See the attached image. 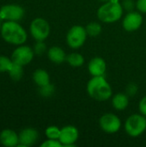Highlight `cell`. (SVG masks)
Here are the masks:
<instances>
[{
    "instance_id": "obj_31",
    "label": "cell",
    "mask_w": 146,
    "mask_h": 147,
    "mask_svg": "<svg viewBox=\"0 0 146 147\" xmlns=\"http://www.w3.org/2000/svg\"><path fill=\"white\" fill-rule=\"evenodd\" d=\"M1 27H2V23H1V19H0V29H1Z\"/></svg>"
},
{
    "instance_id": "obj_13",
    "label": "cell",
    "mask_w": 146,
    "mask_h": 147,
    "mask_svg": "<svg viewBox=\"0 0 146 147\" xmlns=\"http://www.w3.org/2000/svg\"><path fill=\"white\" fill-rule=\"evenodd\" d=\"M88 71L92 77L104 76L107 71L106 61L101 57H94L88 64Z\"/></svg>"
},
{
    "instance_id": "obj_20",
    "label": "cell",
    "mask_w": 146,
    "mask_h": 147,
    "mask_svg": "<svg viewBox=\"0 0 146 147\" xmlns=\"http://www.w3.org/2000/svg\"><path fill=\"white\" fill-rule=\"evenodd\" d=\"M85 29L89 36L96 37L102 33V25L98 23L97 22H91L87 24V26L85 27Z\"/></svg>"
},
{
    "instance_id": "obj_26",
    "label": "cell",
    "mask_w": 146,
    "mask_h": 147,
    "mask_svg": "<svg viewBox=\"0 0 146 147\" xmlns=\"http://www.w3.org/2000/svg\"><path fill=\"white\" fill-rule=\"evenodd\" d=\"M121 5L124 10L130 12V11H133L134 8H136V2H134L133 0H124Z\"/></svg>"
},
{
    "instance_id": "obj_6",
    "label": "cell",
    "mask_w": 146,
    "mask_h": 147,
    "mask_svg": "<svg viewBox=\"0 0 146 147\" xmlns=\"http://www.w3.org/2000/svg\"><path fill=\"white\" fill-rule=\"evenodd\" d=\"M29 28L31 35L36 41H44L50 34V25L48 22L40 17L34 19Z\"/></svg>"
},
{
    "instance_id": "obj_3",
    "label": "cell",
    "mask_w": 146,
    "mask_h": 147,
    "mask_svg": "<svg viewBox=\"0 0 146 147\" xmlns=\"http://www.w3.org/2000/svg\"><path fill=\"white\" fill-rule=\"evenodd\" d=\"M124 9L120 2L108 1L97 9L98 19L104 23H113L119 21L123 16Z\"/></svg>"
},
{
    "instance_id": "obj_2",
    "label": "cell",
    "mask_w": 146,
    "mask_h": 147,
    "mask_svg": "<svg viewBox=\"0 0 146 147\" xmlns=\"http://www.w3.org/2000/svg\"><path fill=\"white\" fill-rule=\"evenodd\" d=\"M1 35L3 39L13 45H22L26 42L28 35L25 29L17 22L14 21H6L2 23Z\"/></svg>"
},
{
    "instance_id": "obj_4",
    "label": "cell",
    "mask_w": 146,
    "mask_h": 147,
    "mask_svg": "<svg viewBox=\"0 0 146 147\" xmlns=\"http://www.w3.org/2000/svg\"><path fill=\"white\" fill-rule=\"evenodd\" d=\"M125 130L129 136L133 138L142 135L146 130L145 116L142 114L130 115L125 122Z\"/></svg>"
},
{
    "instance_id": "obj_12",
    "label": "cell",
    "mask_w": 146,
    "mask_h": 147,
    "mask_svg": "<svg viewBox=\"0 0 146 147\" xmlns=\"http://www.w3.org/2000/svg\"><path fill=\"white\" fill-rule=\"evenodd\" d=\"M39 139L38 132L32 127H27L19 134L18 147H28L34 145Z\"/></svg>"
},
{
    "instance_id": "obj_29",
    "label": "cell",
    "mask_w": 146,
    "mask_h": 147,
    "mask_svg": "<svg viewBox=\"0 0 146 147\" xmlns=\"http://www.w3.org/2000/svg\"><path fill=\"white\" fill-rule=\"evenodd\" d=\"M137 90H138V87L135 84H130L126 88V92L127 95L129 96H134L137 93Z\"/></svg>"
},
{
    "instance_id": "obj_28",
    "label": "cell",
    "mask_w": 146,
    "mask_h": 147,
    "mask_svg": "<svg viewBox=\"0 0 146 147\" xmlns=\"http://www.w3.org/2000/svg\"><path fill=\"white\" fill-rule=\"evenodd\" d=\"M139 109L140 114H142L146 117V96L140 100L139 104Z\"/></svg>"
},
{
    "instance_id": "obj_11",
    "label": "cell",
    "mask_w": 146,
    "mask_h": 147,
    "mask_svg": "<svg viewBox=\"0 0 146 147\" xmlns=\"http://www.w3.org/2000/svg\"><path fill=\"white\" fill-rule=\"evenodd\" d=\"M143 23V16L139 11L128 12L122 21V27L127 32H134L138 30Z\"/></svg>"
},
{
    "instance_id": "obj_30",
    "label": "cell",
    "mask_w": 146,
    "mask_h": 147,
    "mask_svg": "<svg viewBox=\"0 0 146 147\" xmlns=\"http://www.w3.org/2000/svg\"><path fill=\"white\" fill-rule=\"evenodd\" d=\"M100 1H102V2H108V1H110V0H100Z\"/></svg>"
},
{
    "instance_id": "obj_9",
    "label": "cell",
    "mask_w": 146,
    "mask_h": 147,
    "mask_svg": "<svg viewBox=\"0 0 146 147\" xmlns=\"http://www.w3.org/2000/svg\"><path fill=\"white\" fill-rule=\"evenodd\" d=\"M24 9L18 4H6L0 8V19L17 22L24 16Z\"/></svg>"
},
{
    "instance_id": "obj_17",
    "label": "cell",
    "mask_w": 146,
    "mask_h": 147,
    "mask_svg": "<svg viewBox=\"0 0 146 147\" xmlns=\"http://www.w3.org/2000/svg\"><path fill=\"white\" fill-rule=\"evenodd\" d=\"M33 80L39 87H42L50 84V76L46 70L37 69L33 73Z\"/></svg>"
},
{
    "instance_id": "obj_18",
    "label": "cell",
    "mask_w": 146,
    "mask_h": 147,
    "mask_svg": "<svg viewBox=\"0 0 146 147\" xmlns=\"http://www.w3.org/2000/svg\"><path fill=\"white\" fill-rule=\"evenodd\" d=\"M66 62L72 67H80L84 63V58L81 53H71L66 56Z\"/></svg>"
},
{
    "instance_id": "obj_23",
    "label": "cell",
    "mask_w": 146,
    "mask_h": 147,
    "mask_svg": "<svg viewBox=\"0 0 146 147\" xmlns=\"http://www.w3.org/2000/svg\"><path fill=\"white\" fill-rule=\"evenodd\" d=\"M54 90H55L54 86L52 84H48L45 86L40 87V94L42 96L48 97V96H51L54 93Z\"/></svg>"
},
{
    "instance_id": "obj_1",
    "label": "cell",
    "mask_w": 146,
    "mask_h": 147,
    "mask_svg": "<svg viewBox=\"0 0 146 147\" xmlns=\"http://www.w3.org/2000/svg\"><path fill=\"white\" fill-rule=\"evenodd\" d=\"M87 93L97 102H105L111 98L113 90L103 76L92 77L87 84Z\"/></svg>"
},
{
    "instance_id": "obj_19",
    "label": "cell",
    "mask_w": 146,
    "mask_h": 147,
    "mask_svg": "<svg viewBox=\"0 0 146 147\" xmlns=\"http://www.w3.org/2000/svg\"><path fill=\"white\" fill-rule=\"evenodd\" d=\"M8 72H9V77H10V78L12 80L19 81V80H21V78H22V75H23L22 65L13 63L11 68L9 69V71Z\"/></svg>"
},
{
    "instance_id": "obj_27",
    "label": "cell",
    "mask_w": 146,
    "mask_h": 147,
    "mask_svg": "<svg viewBox=\"0 0 146 147\" xmlns=\"http://www.w3.org/2000/svg\"><path fill=\"white\" fill-rule=\"evenodd\" d=\"M136 9L140 13H146V0H137Z\"/></svg>"
},
{
    "instance_id": "obj_7",
    "label": "cell",
    "mask_w": 146,
    "mask_h": 147,
    "mask_svg": "<svg viewBox=\"0 0 146 147\" xmlns=\"http://www.w3.org/2000/svg\"><path fill=\"white\" fill-rule=\"evenodd\" d=\"M99 125L103 132L113 134L120 131L121 127V121L116 115L106 113L101 116L99 120Z\"/></svg>"
},
{
    "instance_id": "obj_14",
    "label": "cell",
    "mask_w": 146,
    "mask_h": 147,
    "mask_svg": "<svg viewBox=\"0 0 146 147\" xmlns=\"http://www.w3.org/2000/svg\"><path fill=\"white\" fill-rule=\"evenodd\" d=\"M0 143L6 147L17 146L19 144V135L11 129H4L0 133Z\"/></svg>"
},
{
    "instance_id": "obj_25",
    "label": "cell",
    "mask_w": 146,
    "mask_h": 147,
    "mask_svg": "<svg viewBox=\"0 0 146 147\" xmlns=\"http://www.w3.org/2000/svg\"><path fill=\"white\" fill-rule=\"evenodd\" d=\"M46 46L44 43V41H37V43L34 45V52L36 54L40 55V54L44 53L46 52Z\"/></svg>"
},
{
    "instance_id": "obj_10",
    "label": "cell",
    "mask_w": 146,
    "mask_h": 147,
    "mask_svg": "<svg viewBox=\"0 0 146 147\" xmlns=\"http://www.w3.org/2000/svg\"><path fill=\"white\" fill-rule=\"evenodd\" d=\"M78 138V129L72 125H67L61 128L59 140L62 143L63 146H74Z\"/></svg>"
},
{
    "instance_id": "obj_16",
    "label": "cell",
    "mask_w": 146,
    "mask_h": 147,
    "mask_svg": "<svg viewBox=\"0 0 146 147\" xmlns=\"http://www.w3.org/2000/svg\"><path fill=\"white\" fill-rule=\"evenodd\" d=\"M112 105L114 109L118 111L125 110L129 105V98L126 94L118 93L112 98Z\"/></svg>"
},
{
    "instance_id": "obj_8",
    "label": "cell",
    "mask_w": 146,
    "mask_h": 147,
    "mask_svg": "<svg viewBox=\"0 0 146 147\" xmlns=\"http://www.w3.org/2000/svg\"><path fill=\"white\" fill-rule=\"evenodd\" d=\"M34 52L30 47L20 45L14 50L11 54V60L13 63L21 65L22 66L29 64L34 59Z\"/></svg>"
},
{
    "instance_id": "obj_24",
    "label": "cell",
    "mask_w": 146,
    "mask_h": 147,
    "mask_svg": "<svg viewBox=\"0 0 146 147\" xmlns=\"http://www.w3.org/2000/svg\"><path fill=\"white\" fill-rule=\"evenodd\" d=\"M41 147H61L63 146L62 143L59 140H52V139H47L45 140L41 145Z\"/></svg>"
},
{
    "instance_id": "obj_15",
    "label": "cell",
    "mask_w": 146,
    "mask_h": 147,
    "mask_svg": "<svg viewBox=\"0 0 146 147\" xmlns=\"http://www.w3.org/2000/svg\"><path fill=\"white\" fill-rule=\"evenodd\" d=\"M48 59L54 64H61L66 61V54L65 51L59 47H52L47 51Z\"/></svg>"
},
{
    "instance_id": "obj_22",
    "label": "cell",
    "mask_w": 146,
    "mask_h": 147,
    "mask_svg": "<svg viewBox=\"0 0 146 147\" xmlns=\"http://www.w3.org/2000/svg\"><path fill=\"white\" fill-rule=\"evenodd\" d=\"M12 60L11 59L6 57V56H3L0 55V72H4V71H9V69L12 66Z\"/></svg>"
},
{
    "instance_id": "obj_21",
    "label": "cell",
    "mask_w": 146,
    "mask_h": 147,
    "mask_svg": "<svg viewBox=\"0 0 146 147\" xmlns=\"http://www.w3.org/2000/svg\"><path fill=\"white\" fill-rule=\"evenodd\" d=\"M60 131L61 129L59 128L56 126H50L48 127L46 131L45 134L47 139H52V140H59L60 136Z\"/></svg>"
},
{
    "instance_id": "obj_5",
    "label": "cell",
    "mask_w": 146,
    "mask_h": 147,
    "mask_svg": "<svg viewBox=\"0 0 146 147\" xmlns=\"http://www.w3.org/2000/svg\"><path fill=\"white\" fill-rule=\"evenodd\" d=\"M87 36L88 34L84 27L81 25H74L67 32L66 43L71 48L77 49L84 45Z\"/></svg>"
}]
</instances>
